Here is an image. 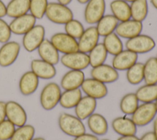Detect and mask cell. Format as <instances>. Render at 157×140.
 Wrapping results in <instances>:
<instances>
[{
    "label": "cell",
    "mask_w": 157,
    "mask_h": 140,
    "mask_svg": "<svg viewBox=\"0 0 157 140\" xmlns=\"http://www.w3.org/2000/svg\"><path fill=\"white\" fill-rule=\"evenodd\" d=\"M58 126L64 134L74 138L85 133L86 130L82 120L76 115L65 112L59 115Z\"/></svg>",
    "instance_id": "1"
},
{
    "label": "cell",
    "mask_w": 157,
    "mask_h": 140,
    "mask_svg": "<svg viewBox=\"0 0 157 140\" xmlns=\"http://www.w3.org/2000/svg\"><path fill=\"white\" fill-rule=\"evenodd\" d=\"M45 15L48 20L59 25H65L74 17L72 10L67 6L54 2L48 4Z\"/></svg>",
    "instance_id": "2"
},
{
    "label": "cell",
    "mask_w": 157,
    "mask_h": 140,
    "mask_svg": "<svg viewBox=\"0 0 157 140\" xmlns=\"http://www.w3.org/2000/svg\"><path fill=\"white\" fill-rule=\"evenodd\" d=\"M61 95V88L55 82H50L42 88L40 95V103L42 108L50 111L59 103Z\"/></svg>",
    "instance_id": "3"
},
{
    "label": "cell",
    "mask_w": 157,
    "mask_h": 140,
    "mask_svg": "<svg viewBox=\"0 0 157 140\" xmlns=\"http://www.w3.org/2000/svg\"><path fill=\"white\" fill-rule=\"evenodd\" d=\"M156 114L155 103H144L139 105L131 119L137 126H144L153 120Z\"/></svg>",
    "instance_id": "4"
},
{
    "label": "cell",
    "mask_w": 157,
    "mask_h": 140,
    "mask_svg": "<svg viewBox=\"0 0 157 140\" xmlns=\"http://www.w3.org/2000/svg\"><path fill=\"white\" fill-rule=\"evenodd\" d=\"M50 41L58 52L63 54L78 51L77 41L66 33H55L51 37Z\"/></svg>",
    "instance_id": "5"
},
{
    "label": "cell",
    "mask_w": 157,
    "mask_h": 140,
    "mask_svg": "<svg viewBox=\"0 0 157 140\" xmlns=\"http://www.w3.org/2000/svg\"><path fill=\"white\" fill-rule=\"evenodd\" d=\"M155 41L151 37L141 34L128 39L125 44L127 50L133 52L137 55L150 52L155 48Z\"/></svg>",
    "instance_id": "6"
},
{
    "label": "cell",
    "mask_w": 157,
    "mask_h": 140,
    "mask_svg": "<svg viewBox=\"0 0 157 140\" xmlns=\"http://www.w3.org/2000/svg\"><path fill=\"white\" fill-rule=\"evenodd\" d=\"M45 28L41 25H36L23 35L22 44L25 49L32 52L37 49L45 39Z\"/></svg>",
    "instance_id": "7"
},
{
    "label": "cell",
    "mask_w": 157,
    "mask_h": 140,
    "mask_svg": "<svg viewBox=\"0 0 157 140\" xmlns=\"http://www.w3.org/2000/svg\"><path fill=\"white\" fill-rule=\"evenodd\" d=\"M60 61L64 66L71 70L82 71L90 65L88 55L80 51L64 54Z\"/></svg>",
    "instance_id": "8"
},
{
    "label": "cell",
    "mask_w": 157,
    "mask_h": 140,
    "mask_svg": "<svg viewBox=\"0 0 157 140\" xmlns=\"http://www.w3.org/2000/svg\"><path fill=\"white\" fill-rule=\"evenodd\" d=\"M105 0H90L86 4L84 11L85 21L90 25L97 23L104 15Z\"/></svg>",
    "instance_id": "9"
},
{
    "label": "cell",
    "mask_w": 157,
    "mask_h": 140,
    "mask_svg": "<svg viewBox=\"0 0 157 140\" xmlns=\"http://www.w3.org/2000/svg\"><path fill=\"white\" fill-rule=\"evenodd\" d=\"M20 51V45L15 41H8L0 48V66L8 67L17 59Z\"/></svg>",
    "instance_id": "10"
},
{
    "label": "cell",
    "mask_w": 157,
    "mask_h": 140,
    "mask_svg": "<svg viewBox=\"0 0 157 140\" xmlns=\"http://www.w3.org/2000/svg\"><path fill=\"white\" fill-rule=\"evenodd\" d=\"M80 87L86 96L95 99L105 97L108 93V90L105 84L92 77L85 79Z\"/></svg>",
    "instance_id": "11"
},
{
    "label": "cell",
    "mask_w": 157,
    "mask_h": 140,
    "mask_svg": "<svg viewBox=\"0 0 157 140\" xmlns=\"http://www.w3.org/2000/svg\"><path fill=\"white\" fill-rule=\"evenodd\" d=\"M6 114L7 119L17 126L26 124L27 115L25 109L21 104L14 101L6 103Z\"/></svg>",
    "instance_id": "12"
},
{
    "label": "cell",
    "mask_w": 157,
    "mask_h": 140,
    "mask_svg": "<svg viewBox=\"0 0 157 140\" xmlns=\"http://www.w3.org/2000/svg\"><path fill=\"white\" fill-rule=\"evenodd\" d=\"M90 74L92 78L105 84L113 83L117 81L119 77L117 70L112 66L104 63L98 66L92 68Z\"/></svg>",
    "instance_id": "13"
},
{
    "label": "cell",
    "mask_w": 157,
    "mask_h": 140,
    "mask_svg": "<svg viewBox=\"0 0 157 140\" xmlns=\"http://www.w3.org/2000/svg\"><path fill=\"white\" fill-rule=\"evenodd\" d=\"M99 36L96 26H92L85 29L77 41L78 51L89 53L98 44Z\"/></svg>",
    "instance_id": "14"
},
{
    "label": "cell",
    "mask_w": 157,
    "mask_h": 140,
    "mask_svg": "<svg viewBox=\"0 0 157 140\" xmlns=\"http://www.w3.org/2000/svg\"><path fill=\"white\" fill-rule=\"evenodd\" d=\"M142 28V22L129 19L118 23L115 33L120 37L129 39L140 34Z\"/></svg>",
    "instance_id": "15"
},
{
    "label": "cell",
    "mask_w": 157,
    "mask_h": 140,
    "mask_svg": "<svg viewBox=\"0 0 157 140\" xmlns=\"http://www.w3.org/2000/svg\"><path fill=\"white\" fill-rule=\"evenodd\" d=\"M36 18L31 14L13 18L9 24L12 33L16 35H24L36 25Z\"/></svg>",
    "instance_id": "16"
},
{
    "label": "cell",
    "mask_w": 157,
    "mask_h": 140,
    "mask_svg": "<svg viewBox=\"0 0 157 140\" xmlns=\"http://www.w3.org/2000/svg\"><path fill=\"white\" fill-rule=\"evenodd\" d=\"M138 58V55L129 50H123L115 55L112 60V66L117 71H125L134 64Z\"/></svg>",
    "instance_id": "17"
},
{
    "label": "cell",
    "mask_w": 157,
    "mask_h": 140,
    "mask_svg": "<svg viewBox=\"0 0 157 140\" xmlns=\"http://www.w3.org/2000/svg\"><path fill=\"white\" fill-rule=\"evenodd\" d=\"M31 71L42 79H50L53 78L56 74L55 65L46 62L41 59H35L31 63Z\"/></svg>",
    "instance_id": "18"
},
{
    "label": "cell",
    "mask_w": 157,
    "mask_h": 140,
    "mask_svg": "<svg viewBox=\"0 0 157 140\" xmlns=\"http://www.w3.org/2000/svg\"><path fill=\"white\" fill-rule=\"evenodd\" d=\"M85 80L82 71L70 70L64 74L61 80V87L64 90L80 88Z\"/></svg>",
    "instance_id": "19"
},
{
    "label": "cell",
    "mask_w": 157,
    "mask_h": 140,
    "mask_svg": "<svg viewBox=\"0 0 157 140\" xmlns=\"http://www.w3.org/2000/svg\"><path fill=\"white\" fill-rule=\"evenodd\" d=\"M112 127L113 131L120 136L136 135L137 126L132 120L126 116L118 117L112 122Z\"/></svg>",
    "instance_id": "20"
},
{
    "label": "cell",
    "mask_w": 157,
    "mask_h": 140,
    "mask_svg": "<svg viewBox=\"0 0 157 140\" xmlns=\"http://www.w3.org/2000/svg\"><path fill=\"white\" fill-rule=\"evenodd\" d=\"M39 82L38 77L32 71H26L20 79V91L24 96H29L36 91Z\"/></svg>",
    "instance_id": "21"
},
{
    "label": "cell",
    "mask_w": 157,
    "mask_h": 140,
    "mask_svg": "<svg viewBox=\"0 0 157 140\" xmlns=\"http://www.w3.org/2000/svg\"><path fill=\"white\" fill-rule=\"evenodd\" d=\"M96 99L88 96H82L75 107V115L83 120L88 119L96 109Z\"/></svg>",
    "instance_id": "22"
},
{
    "label": "cell",
    "mask_w": 157,
    "mask_h": 140,
    "mask_svg": "<svg viewBox=\"0 0 157 140\" xmlns=\"http://www.w3.org/2000/svg\"><path fill=\"white\" fill-rule=\"evenodd\" d=\"M40 59L52 64L55 65L59 61L58 51L55 49L50 40L45 39L37 49Z\"/></svg>",
    "instance_id": "23"
},
{
    "label": "cell",
    "mask_w": 157,
    "mask_h": 140,
    "mask_svg": "<svg viewBox=\"0 0 157 140\" xmlns=\"http://www.w3.org/2000/svg\"><path fill=\"white\" fill-rule=\"evenodd\" d=\"M87 119L88 126L94 134L103 136L107 133L109 128L108 123L102 115L93 113Z\"/></svg>",
    "instance_id": "24"
},
{
    "label": "cell",
    "mask_w": 157,
    "mask_h": 140,
    "mask_svg": "<svg viewBox=\"0 0 157 140\" xmlns=\"http://www.w3.org/2000/svg\"><path fill=\"white\" fill-rule=\"evenodd\" d=\"M112 15L118 21H124L131 18L130 6L123 0H113L110 4Z\"/></svg>",
    "instance_id": "25"
},
{
    "label": "cell",
    "mask_w": 157,
    "mask_h": 140,
    "mask_svg": "<svg viewBox=\"0 0 157 140\" xmlns=\"http://www.w3.org/2000/svg\"><path fill=\"white\" fill-rule=\"evenodd\" d=\"M30 0H11L6 6L7 15L17 18L28 14L29 11Z\"/></svg>",
    "instance_id": "26"
},
{
    "label": "cell",
    "mask_w": 157,
    "mask_h": 140,
    "mask_svg": "<svg viewBox=\"0 0 157 140\" xmlns=\"http://www.w3.org/2000/svg\"><path fill=\"white\" fill-rule=\"evenodd\" d=\"M118 24V20L110 14L104 15L97 23L96 29L101 36H105L112 33L115 30Z\"/></svg>",
    "instance_id": "27"
},
{
    "label": "cell",
    "mask_w": 157,
    "mask_h": 140,
    "mask_svg": "<svg viewBox=\"0 0 157 140\" xmlns=\"http://www.w3.org/2000/svg\"><path fill=\"white\" fill-rule=\"evenodd\" d=\"M82 97L80 88L64 90L61 93L59 101L61 107L65 109L75 107Z\"/></svg>",
    "instance_id": "28"
},
{
    "label": "cell",
    "mask_w": 157,
    "mask_h": 140,
    "mask_svg": "<svg viewBox=\"0 0 157 140\" xmlns=\"http://www.w3.org/2000/svg\"><path fill=\"white\" fill-rule=\"evenodd\" d=\"M139 101L154 103L157 98V84H145L139 87L135 93Z\"/></svg>",
    "instance_id": "29"
},
{
    "label": "cell",
    "mask_w": 157,
    "mask_h": 140,
    "mask_svg": "<svg viewBox=\"0 0 157 140\" xmlns=\"http://www.w3.org/2000/svg\"><path fill=\"white\" fill-rule=\"evenodd\" d=\"M102 44L107 53L113 56L117 55L123 50V43L120 37L115 32L105 36Z\"/></svg>",
    "instance_id": "30"
},
{
    "label": "cell",
    "mask_w": 157,
    "mask_h": 140,
    "mask_svg": "<svg viewBox=\"0 0 157 140\" xmlns=\"http://www.w3.org/2000/svg\"><path fill=\"white\" fill-rule=\"evenodd\" d=\"M144 80L145 84H157V59L149 58L144 64Z\"/></svg>",
    "instance_id": "31"
},
{
    "label": "cell",
    "mask_w": 157,
    "mask_h": 140,
    "mask_svg": "<svg viewBox=\"0 0 157 140\" xmlns=\"http://www.w3.org/2000/svg\"><path fill=\"white\" fill-rule=\"evenodd\" d=\"M107 52L102 43H98L90 52L88 55L90 65L96 67L104 63L107 59Z\"/></svg>",
    "instance_id": "32"
},
{
    "label": "cell",
    "mask_w": 157,
    "mask_h": 140,
    "mask_svg": "<svg viewBox=\"0 0 157 140\" xmlns=\"http://www.w3.org/2000/svg\"><path fill=\"white\" fill-rule=\"evenodd\" d=\"M131 17L132 20L142 22L148 14L147 0H136L130 5Z\"/></svg>",
    "instance_id": "33"
},
{
    "label": "cell",
    "mask_w": 157,
    "mask_h": 140,
    "mask_svg": "<svg viewBox=\"0 0 157 140\" xmlns=\"http://www.w3.org/2000/svg\"><path fill=\"white\" fill-rule=\"evenodd\" d=\"M139 106V100L135 93L124 95L120 102L121 111L125 115H132Z\"/></svg>",
    "instance_id": "34"
},
{
    "label": "cell",
    "mask_w": 157,
    "mask_h": 140,
    "mask_svg": "<svg viewBox=\"0 0 157 140\" xmlns=\"http://www.w3.org/2000/svg\"><path fill=\"white\" fill-rule=\"evenodd\" d=\"M128 82L132 85H137L144 80V63L136 62L126 71Z\"/></svg>",
    "instance_id": "35"
},
{
    "label": "cell",
    "mask_w": 157,
    "mask_h": 140,
    "mask_svg": "<svg viewBox=\"0 0 157 140\" xmlns=\"http://www.w3.org/2000/svg\"><path fill=\"white\" fill-rule=\"evenodd\" d=\"M34 134V127L31 125L25 124L15 129L10 140H31Z\"/></svg>",
    "instance_id": "36"
},
{
    "label": "cell",
    "mask_w": 157,
    "mask_h": 140,
    "mask_svg": "<svg viewBox=\"0 0 157 140\" xmlns=\"http://www.w3.org/2000/svg\"><path fill=\"white\" fill-rule=\"evenodd\" d=\"M48 4L47 0H30V14L36 19L42 18L45 15Z\"/></svg>",
    "instance_id": "37"
},
{
    "label": "cell",
    "mask_w": 157,
    "mask_h": 140,
    "mask_svg": "<svg viewBox=\"0 0 157 140\" xmlns=\"http://www.w3.org/2000/svg\"><path fill=\"white\" fill-rule=\"evenodd\" d=\"M65 33L74 39H79L85 31L81 22L75 19H72L64 25Z\"/></svg>",
    "instance_id": "38"
},
{
    "label": "cell",
    "mask_w": 157,
    "mask_h": 140,
    "mask_svg": "<svg viewBox=\"0 0 157 140\" xmlns=\"http://www.w3.org/2000/svg\"><path fill=\"white\" fill-rule=\"evenodd\" d=\"M15 125L8 119L0 123V140H10L15 130Z\"/></svg>",
    "instance_id": "39"
},
{
    "label": "cell",
    "mask_w": 157,
    "mask_h": 140,
    "mask_svg": "<svg viewBox=\"0 0 157 140\" xmlns=\"http://www.w3.org/2000/svg\"><path fill=\"white\" fill-rule=\"evenodd\" d=\"M12 34L9 24L0 18V42L6 43L9 41Z\"/></svg>",
    "instance_id": "40"
},
{
    "label": "cell",
    "mask_w": 157,
    "mask_h": 140,
    "mask_svg": "<svg viewBox=\"0 0 157 140\" xmlns=\"http://www.w3.org/2000/svg\"><path fill=\"white\" fill-rule=\"evenodd\" d=\"M74 140H99L98 138L95 134L83 133L74 138Z\"/></svg>",
    "instance_id": "41"
},
{
    "label": "cell",
    "mask_w": 157,
    "mask_h": 140,
    "mask_svg": "<svg viewBox=\"0 0 157 140\" xmlns=\"http://www.w3.org/2000/svg\"><path fill=\"white\" fill-rule=\"evenodd\" d=\"M6 118V103L0 101V123Z\"/></svg>",
    "instance_id": "42"
},
{
    "label": "cell",
    "mask_w": 157,
    "mask_h": 140,
    "mask_svg": "<svg viewBox=\"0 0 157 140\" xmlns=\"http://www.w3.org/2000/svg\"><path fill=\"white\" fill-rule=\"evenodd\" d=\"M139 140H157L153 131H148L144 134Z\"/></svg>",
    "instance_id": "43"
},
{
    "label": "cell",
    "mask_w": 157,
    "mask_h": 140,
    "mask_svg": "<svg viewBox=\"0 0 157 140\" xmlns=\"http://www.w3.org/2000/svg\"><path fill=\"white\" fill-rule=\"evenodd\" d=\"M6 15H7L6 6L1 0H0V18H2Z\"/></svg>",
    "instance_id": "44"
},
{
    "label": "cell",
    "mask_w": 157,
    "mask_h": 140,
    "mask_svg": "<svg viewBox=\"0 0 157 140\" xmlns=\"http://www.w3.org/2000/svg\"><path fill=\"white\" fill-rule=\"evenodd\" d=\"M117 140H139V138L136 135L121 136Z\"/></svg>",
    "instance_id": "45"
},
{
    "label": "cell",
    "mask_w": 157,
    "mask_h": 140,
    "mask_svg": "<svg viewBox=\"0 0 157 140\" xmlns=\"http://www.w3.org/2000/svg\"><path fill=\"white\" fill-rule=\"evenodd\" d=\"M156 139H157V118L153 121V131Z\"/></svg>",
    "instance_id": "46"
},
{
    "label": "cell",
    "mask_w": 157,
    "mask_h": 140,
    "mask_svg": "<svg viewBox=\"0 0 157 140\" xmlns=\"http://www.w3.org/2000/svg\"><path fill=\"white\" fill-rule=\"evenodd\" d=\"M71 1L72 0H58V2L66 6L69 4Z\"/></svg>",
    "instance_id": "47"
},
{
    "label": "cell",
    "mask_w": 157,
    "mask_h": 140,
    "mask_svg": "<svg viewBox=\"0 0 157 140\" xmlns=\"http://www.w3.org/2000/svg\"><path fill=\"white\" fill-rule=\"evenodd\" d=\"M152 6L157 10V0H150Z\"/></svg>",
    "instance_id": "48"
},
{
    "label": "cell",
    "mask_w": 157,
    "mask_h": 140,
    "mask_svg": "<svg viewBox=\"0 0 157 140\" xmlns=\"http://www.w3.org/2000/svg\"><path fill=\"white\" fill-rule=\"evenodd\" d=\"M80 4H86L90 0H77Z\"/></svg>",
    "instance_id": "49"
},
{
    "label": "cell",
    "mask_w": 157,
    "mask_h": 140,
    "mask_svg": "<svg viewBox=\"0 0 157 140\" xmlns=\"http://www.w3.org/2000/svg\"><path fill=\"white\" fill-rule=\"evenodd\" d=\"M31 140H45L44 138H42V137H37V138H35L32 139Z\"/></svg>",
    "instance_id": "50"
},
{
    "label": "cell",
    "mask_w": 157,
    "mask_h": 140,
    "mask_svg": "<svg viewBox=\"0 0 157 140\" xmlns=\"http://www.w3.org/2000/svg\"><path fill=\"white\" fill-rule=\"evenodd\" d=\"M123 1H126L127 2H132L133 1H134L136 0H123Z\"/></svg>",
    "instance_id": "51"
},
{
    "label": "cell",
    "mask_w": 157,
    "mask_h": 140,
    "mask_svg": "<svg viewBox=\"0 0 157 140\" xmlns=\"http://www.w3.org/2000/svg\"><path fill=\"white\" fill-rule=\"evenodd\" d=\"M154 103H155V107H156V112H157V98H156V99L155 100V101Z\"/></svg>",
    "instance_id": "52"
},
{
    "label": "cell",
    "mask_w": 157,
    "mask_h": 140,
    "mask_svg": "<svg viewBox=\"0 0 157 140\" xmlns=\"http://www.w3.org/2000/svg\"><path fill=\"white\" fill-rule=\"evenodd\" d=\"M101 140H110V139H101Z\"/></svg>",
    "instance_id": "53"
},
{
    "label": "cell",
    "mask_w": 157,
    "mask_h": 140,
    "mask_svg": "<svg viewBox=\"0 0 157 140\" xmlns=\"http://www.w3.org/2000/svg\"><path fill=\"white\" fill-rule=\"evenodd\" d=\"M156 59H157V56H156Z\"/></svg>",
    "instance_id": "54"
}]
</instances>
